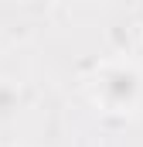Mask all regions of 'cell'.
<instances>
[{
  "label": "cell",
  "instance_id": "cell-1",
  "mask_svg": "<svg viewBox=\"0 0 143 147\" xmlns=\"http://www.w3.org/2000/svg\"><path fill=\"white\" fill-rule=\"evenodd\" d=\"M140 92V75L130 65H106L99 75V99L106 110H133Z\"/></svg>",
  "mask_w": 143,
  "mask_h": 147
}]
</instances>
